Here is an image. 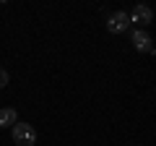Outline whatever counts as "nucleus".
<instances>
[{
	"mask_svg": "<svg viewBox=\"0 0 156 146\" xmlns=\"http://www.w3.org/2000/svg\"><path fill=\"white\" fill-rule=\"evenodd\" d=\"M11 136H13V144L16 146H34L37 144V128L29 123H16L11 128Z\"/></svg>",
	"mask_w": 156,
	"mask_h": 146,
	"instance_id": "f257e3e1",
	"label": "nucleus"
},
{
	"mask_svg": "<svg viewBox=\"0 0 156 146\" xmlns=\"http://www.w3.org/2000/svg\"><path fill=\"white\" fill-rule=\"evenodd\" d=\"M130 42H133V47H135L138 52H151V55H156L154 42H151L148 31H143V29H135V31L130 34Z\"/></svg>",
	"mask_w": 156,
	"mask_h": 146,
	"instance_id": "7ed1b4c3",
	"label": "nucleus"
},
{
	"mask_svg": "<svg viewBox=\"0 0 156 146\" xmlns=\"http://www.w3.org/2000/svg\"><path fill=\"white\" fill-rule=\"evenodd\" d=\"M151 21H154V11H151L148 5H143V3H138V5L133 8V13H130V24H138V26H148Z\"/></svg>",
	"mask_w": 156,
	"mask_h": 146,
	"instance_id": "20e7f679",
	"label": "nucleus"
},
{
	"mask_svg": "<svg viewBox=\"0 0 156 146\" xmlns=\"http://www.w3.org/2000/svg\"><path fill=\"white\" fill-rule=\"evenodd\" d=\"M18 123V112L13 107H0V128H13Z\"/></svg>",
	"mask_w": 156,
	"mask_h": 146,
	"instance_id": "39448f33",
	"label": "nucleus"
},
{
	"mask_svg": "<svg viewBox=\"0 0 156 146\" xmlns=\"http://www.w3.org/2000/svg\"><path fill=\"white\" fill-rule=\"evenodd\" d=\"M130 29V13L125 11H115L107 16V31L109 34H122Z\"/></svg>",
	"mask_w": 156,
	"mask_h": 146,
	"instance_id": "f03ea898",
	"label": "nucleus"
},
{
	"mask_svg": "<svg viewBox=\"0 0 156 146\" xmlns=\"http://www.w3.org/2000/svg\"><path fill=\"white\" fill-rule=\"evenodd\" d=\"M8 81H11L8 71H5V68H0V89H5V86H8Z\"/></svg>",
	"mask_w": 156,
	"mask_h": 146,
	"instance_id": "423d86ee",
	"label": "nucleus"
}]
</instances>
